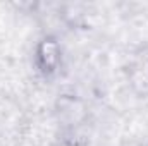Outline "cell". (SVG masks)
Returning a JSON list of instances; mask_svg holds the SVG:
<instances>
[{
	"label": "cell",
	"instance_id": "1",
	"mask_svg": "<svg viewBox=\"0 0 148 146\" xmlns=\"http://www.w3.org/2000/svg\"><path fill=\"white\" fill-rule=\"evenodd\" d=\"M33 64L36 67L40 76L52 77L59 72L62 65V46L60 41L55 36H43L36 45L33 52Z\"/></svg>",
	"mask_w": 148,
	"mask_h": 146
},
{
	"label": "cell",
	"instance_id": "2",
	"mask_svg": "<svg viewBox=\"0 0 148 146\" xmlns=\"http://www.w3.org/2000/svg\"><path fill=\"white\" fill-rule=\"evenodd\" d=\"M129 88L138 96H148V45L136 48L126 67Z\"/></svg>",
	"mask_w": 148,
	"mask_h": 146
},
{
	"label": "cell",
	"instance_id": "3",
	"mask_svg": "<svg viewBox=\"0 0 148 146\" xmlns=\"http://www.w3.org/2000/svg\"><path fill=\"white\" fill-rule=\"evenodd\" d=\"M138 146H148V143H141V145H138Z\"/></svg>",
	"mask_w": 148,
	"mask_h": 146
}]
</instances>
